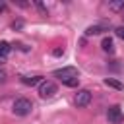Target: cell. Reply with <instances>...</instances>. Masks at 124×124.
<instances>
[{
	"label": "cell",
	"mask_w": 124,
	"mask_h": 124,
	"mask_svg": "<svg viewBox=\"0 0 124 124\" xmlns=\"http://www.w3.org/2000/svg\"><path fill=\"white\" fill-rule=\"evenodd\" d=\"M31 110H33V103L27 97H19L12 105V112L16 116H27V114H31Z\"/></svg>",
	"instance_id": "obj_1"
},
{
	"label": "cell",
	"mask_w": 124,
	"mask_h": 124,
	"mask_svg": "<svg viewBox=\"0 0 124 124\" xmlns=\"http://www.w3.org/2000/svg\"><path fill=\"white\" fill-rule=\"evenodd\" d=\"M56 93H58V87H56L54 81L45 79L43 83H39V97H41V99H50V97H54Z\"/></svg>",
	"instance_id": "obj_2"
},
{
	"label": "cell",
	"mask_w": 124,
	"mask_h": 124,
	"mask_svg": "<svg viewBox=\"0 0 124 124\" xmlns=\"http://www.w3.org/2000/svg\"><path fill=\"white\" fill-rule=\"evenodd\" d=\"M54 76H56L60 81H66V79H72V78H79V72H78V68H74V66H66V68L56 70Z\"/></svg>",
	"instance_id": "obj_3"
},
{
	"label": "cell",
	"mask_w": 124,
	"mask_h": 124,
	"mask_svg": "<svg viewBox=\"0 0 124 124\" xmlns=\"http://www.w3.org/2000/svg\"><path fill=\"white\" fill-rule=\"evenodd\" d=\"M91 103V91L89 89H79L78 93H76V97H74V105L78 107V108H83V107H87Z\"/></svg>",
	"instance_id": "obj_4"
},
{
	"label": "cell",
	"mask_w": 124,
	"mask_h": 124,
	"mask_svg": "<svg viewBox=\"0 0 124 124\" xmlns=\"http://www.w3.org/2000/svg\"><path fill=\"white\" fill-rule=\"evenodd\" d=\"M107 118H108L110 124H122L124 122V114H122L118 105H112V107L107 108Z\"/></svg>",
	"instance_id": "obj_5"
},
{
	"label": "cell",
	"mask_w": 124,
	"mask_h": 124,
	"mask_svg": "<svg viewBox=\"0 0 124 124\" xmlns=\"http://www.w3.org/2000/svg\"><path fill=\"white\" fill-rule=\"evenodd\" d=\"M43 81L45 79L39 74H35V76H21V83H25V85H37V83H43Z\"/></svg>",
	"instance_id": "obj_6"
},
{
	"label": "cell",
	"mask_w": 124,
	"mask_h": 124,
	"mask_svg": "<svg viewBox=\"0 0 124 124\" xmlns=\"http://www.w3.org/2000/svg\"><path fill=\"white\" fill-rule=\"evenodd\" d=\"M105 85H108V87H112L116 91H124V83L118 81V79H114V78H107L105 79Z\"/></svg>",
	"instance_id": "obj_7"
},
{
	"label": "cell",
	"mask_w": 124,
	"mask_h": 124,
	"mask_svg": "<svg viewBox=\"0 0 124 124\" xmlns=\"http://www.w3.org/2000/svg\"><path fill=\"white\" fill-rule=\"evenodd\" d=\"M101 46H103V50H105V52H108V54H112V52H114V43H112V39H110V37H105V39H103V43H101Z\"/></svg>",
	"instance_id": "obj_8"
},
{
	"label": "cell",
	"mask_w": 124,
	"mask_h": 124,
	"mask_svg": "<svg viewBox=\"0 0 124 124\" xmlns=\"http://www.w3.org/2000/svg\"><path fill=\"white\" fill-rule=\"evenodd\" d=\"M107 6L112 12H124V0H114V2H108Z\"/></svg>",
	"instance_id": "obj_9"
},
{
	"label": "cell",
	"mask_w": 124,
	"mask_h": 124,
	"mask_svg": "<svg viewBox=\"0 0 124 124\" xmlns=\"http://www.w3.org/2000/svg\"><path fill=\"white\" fill-rule=\"evenodd\" d=\"M10 50H12V45L6 43V41H0V58L6 60V56L10 54Z\"/></svg>",
	"instance_id": "obj_10"
},
{
	"label": "cell",
	"mask_w": 124,
	"mask_h": 124,
	"mask_svg": "<svg viewBox=\"0 0 124 124\" xmlns=\"http://www.w3.org/2000/svg\"><path fill=\"white\" fill-rule=\"evenodd\" d=\"M99 33H103V27L101 25H89L85 29V37H93V35H99Z\"/></svg>",
	"instance_id": "obj_11"
},
{
	"label": "cell",
	"mask_w": 124,
	"mask_h": 124,
	"mask_svg": "<svg viewBox=\"0 0 124 124\" xmlns=\"http://www.w3.org/2000/svg\"><path fill=\"white\" fill-rule=\"evenodd\" d=\"M66 87H78L79 85V78H72V79H66V81H62Z\"/></svg>",
	"instance_id": "obj_12"
},
{
	"label": "cell",
	"mask_w": 124,
	"mask_h": 124,
	"mask_svg": "<svg viewBox=\"0 0 124 124\" xmlns=\"http://www.w3.org/2000/svg\"><path fill=\"white\" fill-rule=\"evenodd\" d=\"M114 33H116V37H118V39H122V41H124V25L116 27V29H114Z\"/></svg>",
	"instance_id": "obj_13"
},
{
	"label": "cell",
	"mask_w": 124,
	"mask_h": 124,
	"mask_svg": "<svg viewBox=\"0 0 124 124\" xmlns=\"http://www.w3.org/2000/svg\"><path fill=\"white\" fill-rule=\"evenodd\" d=\"M6 78H8L6 70H4V68H0V83H4V81H6Z\"/></svg>",
	"instance_id": "obj_14"
},
{
	"label": "cell",
	"mask_w": 124,
	"mask_h": 124,
	"mask_svg": "<svg viewBox=\"0 0 124 124\" xmlns=\"http://www.w3.org/2000/svg\"><path fill=\"white\" fill-rule=\"evenodd\" d=\"M14 46H19V50H23V52H29V46H27V45H21V43H17V45H14Z\"/></svg>",
	"instance_id": "obj_15"
},
{
	"label": "cell",
	"mask_w": 124,
	"mask_h": 124,
	"mask_svg": "<svg viewBox=\"0 0 124 124\" xmlns=\"http://www.w3.org/2000/svg\"><path fill=\"white\" fill-rule=\"evenodd\" d=\"M52 54H54V56H62V54H64V48H54Z\"/></svg>",
	"instance_id": "obj_16"
},
{
	"label": "cell",
	"mask_w": 124,
	"mask_h": 124,
	"mask_svg": "<svg viewBox=\"0 0 124 124\" xmlns=\"http://www.w3.org/2000/svg\"><path fill=\"white\" fill-rule=\"evenodd\" d=\"M21 25H23V23H21V21H14V23H12V27H14V29H19V27H21Z\"/></svg>",
	"instance_id": "obj_17"
},
{
	"label": "cell",
	"mask_w": 124,
	"mask_h": 124,
	"mask_svg": "<svg viewBox=\"0 0 124 124\" xmlns=\"http://www.w3.org/2000/svg\"><path fill=\"white\" fill-rule=\"evenodd\" d=\"M4 10H6V4H2V2H0V12H4Z\"/></svg>",
	"instance_id": "obj_18"
},
{
	"label": "cell",
	"mask_w": 124,
	"mask_h": 124,
	"mask_svg": "<svg viewBox=\"0 0 124 124\" xmlns=\"http://www.w3.org/2000/svg\"><path fill=\"white\" fill-rule=\"evenodd\" d=\"M2 62H4V58H0V64H2Z\"/></svg>",
	"instance_id": "obj_19"
},
{
	"label": "cell",
	"mask_w": 124,
	"mask_h": 124,
	"mask_svg": "<svg viewBox=\"0 0 124 124\" xmlns=\"http://www.w3.org/2000/svg\"><path fill=\"white\" fill-rule=\"evenodd\" d=\"M122 17H124V16H122Z\"/></svg>",
	"instance_id": "obj_20"
}]
</instances>
